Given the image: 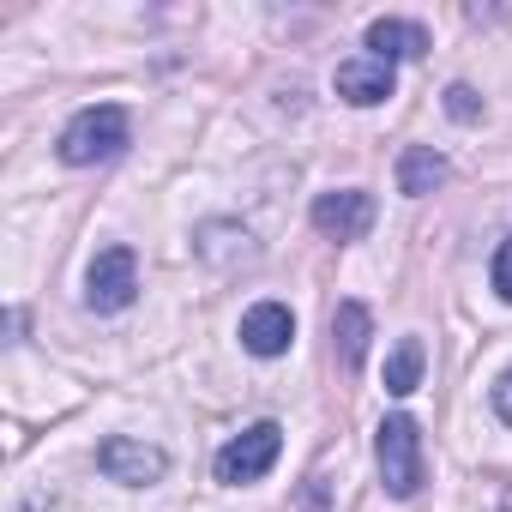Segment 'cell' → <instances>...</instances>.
Returning <instances> with one entry per match:
<instances>
[{
    "instance_id": "6da1fadb",
    "label": "cell",
    "mask_w": 512,
    "mask_h": 512,
    "mask_svg": "<svg viewBox=\"0 0 512 512\" xmlns=\"http://www.w3.org/2000/svg\"><path fill=\"white\" fill-rule=\"evenodd\" d=\"M127 109L121 103H97V109H79L61 133V163L73 169H91V163H109L127 151Z\"/></svg>"
},
{
    "instance_id": "7a4b0ae2",
    "label": "cell",
    "mask_w": 512,
    "mask_h": 512,
    "mask_svg": "<svg viewBox=\"0 0 512 512\" xmlns=\"http://www.w3.org/2000/svg\"><path fill=\"white\" fill-rule=\"evenodd\" d=\"M374 452H380V482H386V494H392V500H410V494L422 488V428H416L410 416H386Z\"/></svg>"
},
{
    "instance_id": "3957f363",
    "label": "cell",
    "mask_w": 512,
    "mask_h": 512,
    "mask_svg": "<svg viewBox=\"0 0 512 512\" xmlns=\"http://www.w3.org/2000/svg\"><path fill=\"white\" fill-rule=\"evenodd\" d=\"M278 452H284V428H278V422H253V428H241V434L217 452V482H229V488L260 482V476L278 464Z\"/></svg>"
},
{
    "instance_id": "277c9868",
    "label": "cell",
    "mask_w": 512,
    "mask_h": 512,
    "mask_svg": "<svg viewBox=\"0 0 512 512\" xmlns=\"http://www.w3.org/2000/svg\"><path fill=\"white\" fill-rule=\"evenodd\" d=\"M139 296V260H133V247H103L97 260H91V272H85V302L97 308V314H121L127 302Z\"/></svg>"
},
{
    "instance_id": "5b68a950",
    "label": "cell",
    "mask_w": 512,
    "mask_h": 512,
    "mask_svg": "<svg viewBox=\"0 0 512 512\" xmlns=\"http://www.w3.org/2000/svg\"><path fill=\"white\" fill-rule=\"evenodd\" d=\"M97 470H103L109 482L145 488V482H157V476L169 470V452L151 446V440H133V434H109V440L97 446Z\"/></svg>"
},
{
    "instance_id": "8992f818",
    "label": "cell",
    "mask_w": 512,
    "mask_h": 512,
    "mask_svg": "<svg viewBox=\"0 0 512 512\" xmlns=\"http://www.w3.org/2000/svg\"><path fill=\"white\" fill-rule=\"evenodd\" d=\"M374 223V193L362 187H344V193H320L314 199V229L332 235V241H362Z\"/></svg>"
},
{
    "instance_id": "52a82bcc",
    "label": "cell",
    "mask_w": 512,
    "mask_h": 512,
    "mask_svg": "<svg viewBox=\"0 0 512 512\" xmlns=\"http://www.w3.org/2000/svg\"><path fill=\"white\" fill-rule=\"evenodd\" d=\"M290 344H296V314L284 302H260V308L241 314V350H253V356H284Z\"/></svg>"
},
{
    "instance_id": "ba28073f",
    "label": "cell",
    "mask_w": 512,
    "mask_h": 512,
    "mask_svg": "<svg viewBox=\"0 0 512 512\" xmlns=\"http://www.w3.org/2000/svg\"><path fill=\"white\" fill-rule=\"evenodd\" d=\"M338 97H344V103H356V109L386 103V97H392V67H386V61H374V55L344 61V67H338Z\"/></svg>"
},
{
    "instance_id": "9c48e42d",
    "label": "cell",
    "mask_w": 512,
    "mask_h": 512,
    "mask_svg": "<svg viewBox=\"0 0 512 512\" xmlns=\"http://www.w3.org/2000/svg\"><path fill=\"white\" fill-rule=\"evenodd\" d=\"M368 338H374V314H368L362 302H338V314H332V344H338V362H344L350 374L362 368Z\"/></svg>"
},
{
    "instance_id": "30bf717a",
    "label": "cell",
    "mask_w": 512,
    "mask_h": 512,
    "mask_svg": "<svg viewBox=\"0 0 512 512\" xmlns=\"http://www.w3.org/2000/svg\"><path fill=\"white\" fill-rule=\"evenodd\" d=\"M428 49V37H422V25H404V19H374L368 25V55L374 61H404V55H422Z\"/></svg>"
},
{
    "instance_id": "8fae6325",
    "label": "cell",
    "mask_w": 512,
    "mask_h": 512,
    "mask_svg": "<svg viewBox=\"0 0 512 512\" xmlns=\"http://www.w3.org/2000/svg\"><path fill=\"white\" fill-rule=\"evenodd\" d=\"M446 175H452V169H446V157H440L434 145H410V151L398 157V193H410V199L434 193Z\"/></svg>"
},
{
    "instance_id": "7c38bea8",
    "label": "cell",
    "mask_w": 512,
    "mask_h": 512,
    "mask_svg": "<svg viewBox=\"0 0 512 512\" xmlns=\"http://www.w3.org/2000/svg\"><path fill=\"white\" fill-rule=\"evenodd\" d=\"M422 362H428L422 338H398V350L386 356V392H392V398H410V392L422 386Z\"/></svg>"
},
{
    "instance_id": "4fadbf2b",
    "label": "cell",
    "mask_w": 512,
    "mask_h": 512,
    "mask_svg": "<svg viewBox=\"0 0 512 512\" xmlns=\"http://www.w3.org/2000/svg\"><path fill=\"white\" fill-rule=\"evenodd\" d=\"M494 296H500V302H512V235L494 247Z\"/></svg>"
},
{
    "instance_id": "5bb4252c",
    "label": "cell",
    "mask_w": 512,
    "mask_h": 512,
    "mask_svg": "<svg viewBox=\"0 0 512 512\" xmlns=\"http://www.w3.org/2000/svg\"><path fill=\"white\" fill-rule=\"evenodd\" d=\"M446 109H452L458 121H476V115H482V103H476L470 85H452V91H446Z\"/></svg>"
},
{
    "instance_id": "9a60e30c",
    "label": "cell",
    "mask_w": 512,
    "mask_h": 512,
    "mask_svg": "<svg viewBox=\"0 0 512 512\" xmlns=\"http://www.w3.org/2000/svg\"><path fill=\"white\" fill-rule=\"evenodd\" d=\"M488 398H494V416H500V422L512 428V368H506V374L494 380V392H488Z\"/></svg>"
}]
</instances>
